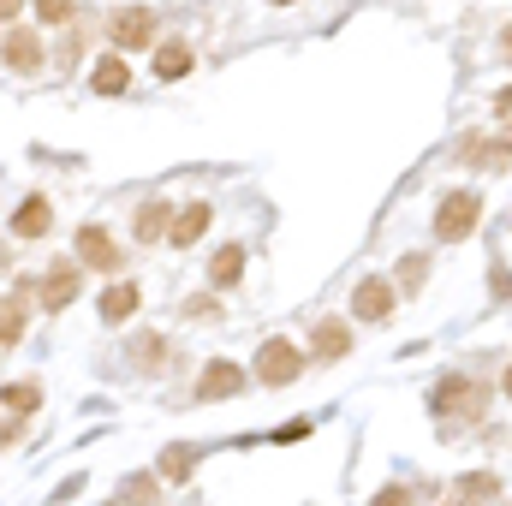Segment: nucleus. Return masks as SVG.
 Here are the masks:
<instances>
[{"instance_id": "obj_1", "label": "nucleus", "mask_w": 512, "mask_h": 506, "mask_svg": "<svg viewBox=\"0 0 512 506\" xmlns=\"http://www.w3.org/2000/svg\"><path fill=\"white\" fill-rule=\"evenodd\" d=\"M298 370H304V352L292 340H262V352H256V381L262 387H292Z\"/></svg>"}, {"instance_id": "obj_2", "label": "nucleus", "mask_w": 512, "mask_h": 506, "mask_svg": "<svg viewBox=\"0 0 512 506\" xmlns=\"http://www.w3.org/2000/svg\"><path fill=\"white\" fill-rule=\"evenodd\" d=\"M483 405H489V387L471 381V376H447L441 387H435V411L453 417V423H459V417H477Z\"/></svg>"}, {"instance_id": "obj_3", "label": "nucleus", "mask_w": 512, "mask_h": 506, "mask_svg": "<svg viewBox=\"0 0 512 506\" xmlns=\"http://www.w3.org/2000/svg\"><path fill=\"white\" fill-rule=\"evenodd\" d=\"M477 215H483L477 191H447V203L435 209V239H471Z\"/></svg>"}, {"instance_id": "obj_4", "label": "nucleus", "mask_w": 512, "mask_h": 506, "mask_svg": "<svg viewBox=\"0 0 512 506\" xmlns=\"http://www.w3.org/2000/svg\"><path fill=\"white\" fill-rule=\"evenodd\" d=\"M114 48L126 54V48H149L155 42V12L149 6H126V12H114Z\"/></svg>"}, {"instance_id": "obj_5", "label": "nucleus", "mask_w": 512, "mask_h": 506, "mask_svg": "<svg viewBox=\"0 0 512 506\" xmlns=\"http://www.w3.org/2000/svg\"><path fill=\"white\" fill-rule=\"evenodd\" d=\"M352 310H358V322H382L387 310H393V286L376 280V274L358 280V286H352Z\"/></svg>"}, {"instance_id": "obj_6", "label": "nucleus", "mask_w": 512, "mask_h": 506, "mask_svg": "<svg viewBox=\"0 0 512 506\" xmlns=\"http://www.w3.org/2000/svg\"><path fill=\"white\" fill-rule=\"evenodd\" d=\"M465 161H477V167H495V173H507L512 167V131L501 137H465V149H459Z\"/></svg>"}, {"instance_id": "obj_7", "label": "nucleus", "mask_w": 512, "mask_h": 506, "mask_svg": "<svg viewBox=\"0 0 512 506\" xmlns=\"http://www.w3.org/2000/svg\"><path fill=\"white\" fill-rule=\"evenodd\" d=\"M346 352H352V328H346V322H316V334H310V358L334 364V358H346Z\"/></svg>"}, {"instance_id": "obj_8", "label": "nucleus", "mask_w": 512, "mask_h": 506, "mask_svg": "<svg viewBox=\"0 0 512 506\" xmlns=\"http://www.w3.org/2000/svg\"><path fill=\"white\" fill-rule=\"evenodd\" d=\"M78 256H84L90 268H102V274H114V268H120V245H114L102 227H84V233H78Z\"/></svg>"}, {"instance_id": "obj_9", "label": "nucleus", "mask_w": 512, "mask_h": 506, "mask_svg": "<svg viewBox=\"0 0 512 506\" xmlns=\"http://www.w3.org/2000/svg\"><path fill=\"white\" fill-rule=\"evenodd\" d=\"M6 66H12V72H24V78H30V72H42V42H36L30 30H6Z\"/></svg>"}, {"instance_id": "obj_10", "label": "nucleus", "mask_w": 512, "mask_h": 506, "mask_svg": "<svg viewBox=\"0 0 512 506\" xmlns=\"http://www.w3.org/2000/svg\"><path fill=\"white\" fill-rule=\"evenodd\" d=\"M203 233H209V203H191V209H179V215H173V227H167V239H173L179 251H185V245H197Z\"/></svg>"}, {"instance_id": "obj_11", "label": "nucleus", "mask_w": 512, "mask_h": 506, "mask_svg": "<svg viewBox=\"0 0 512 506\" xmlns=\"http://www.w3.org/2000/svg\"><path fill=\"white\" fill-rule=\"evenodd\" d=\"M72 298H78V268H72V262L48 268V280H42V304H48V310H66Z\"/></svg>"}, {"instance_id": "obj_12", "label": "nucleus", "mask_w": 512, "mask_h": 506, "mask_svg": "<svg viewBox=\"0 0 512 506\" xmlns=\"http://www.w3.org/2000/svg\"><path fill=\"white\" fill-rule=\"evenodd\" d=\"M239 387H245V370H239V364H209L203 381H197V393H203V399H233Z\"/></svg>"}, {"instance_id": "obj_13", "label": "nucleus", "mask_w": 512, "mask_h": 506, "mask_svg": "<svg viewBox=\"0 0 512 506\" xmlns=\"http://www.w3.org/2000/svg\"><path fill=\"white\" fill-rule=\"evenodd\" d=\"M0 399H6V447H12V441H18V411H24V417H30V411H36V399H42V393H36V387H30V381H12V387H6V393H0Z\"/></svg>"}, {"instance_id": "obj_14", "label": "nucleus", "mask_w": 512, "mask_h": 506, "mask_svg": "<svg viewBox=\"0 0 512 506\" xmlns=\"http://www.w3.org/2000/svg\"><path fill=\"white\" fill-rule=\"evenodd\" d=\"M131 90V66L126 54H108L102 66H96V96H126Z\"/></svg>"}, {"instance_id": "obj_15", "label": "nucleus", "mask_w": 512, "mask_h": 506, "mask_svg": "<svg viewBox=\"0 0 512 506\" xmlns=\"http://www.w3.org/2000/svg\"><path fill=\"white\" fill-rule=\"evenodd\" d=\"M239 274H245V251H239V245H221L215 262H209V280H215V286H239Z\"/></svg>"}, {"instance_id": "obj_16", "label": "nucleus", "mask_w": 512, "mask_h": 506, "mask_svg": "<svg viewBox=\"0 0 512 506\" xmlns=\"http://www.w3.org/2000/svg\"><path fill=\"white\" fill-rule=\"evenodd\" d=\"M12 233H18V239H42V233H48V203H42V197H30V203L12 215Z\"/></svg>"}, {"instance_id": "obj_17", "label": "nucleus", "mask_w": 512, "mask_h": 506, "mask_svg": "<svg viewBox=\"0 0 512 506\" xmlns=\"http://www.w3.org/2000/svg\"><path fill=\"white\" fill-rule=\"evenodd\" d=\"M191 72V54H185V42H167V48H155V78H185Z\"/></svg>"}, {"instance_id": "obj_18", "label": "nucleus", "mask_w": 512, "mask_h": 506, "mask_svg": "<svg viewBox=\"0 0 512 506\" xmlns=\"http://www.w3.org/2000/svg\"><path fill=\"white\" fill-rule=\"evenodd\" d=\"M131 310H137V286H108L102 292V316L108 322H126Z\"/></svg>"}, {"instance_id": "obj_19", "label": "nucleus", "mask_w": 512, "mask_h": 506, "mask_svg": "<svg viewBox=\"0 0 512 506\" xmlns=\"http://www.w3.org/2000/svg\"><path fill=\"white\" fill-rule=\"evenodd\" d=\"M167 227H173V221H167V203H143V209H137V239H149V245H155Z\"/></svg>"}, {"instance_id": "obj_20", "label": "nucleus", "mask_w": 512, "mask_h": 506, "mask_svg": "<svg viewBox=\"0 0 512 506\" xmlns=\"http://www.w3.org/2000/svg\"><path fill=\"white\" fill-rule=\"evenodd\" d=\"M0 340H6V346H18V340H24V292H12V298H6V310H0Z\"/></svg>"}, {"instance_id": "obj_21", "label": "nucleus", "mask_w": 512, "mask_h": 506, "mask_svg": "<svg viewBox=\"0 0 512 506\" xmlns=\"http://www.w3.org/2000/svg\"><path fill=\"white\" fill-rule=\"evenodd\" d=\"M191 465H197V453H191V447H173V453L161 459V477H167V483H185Z\"/></svg>"}, {"instance_id": "obj_22", "label": "nucleus", "mask_w": 512, "mask_h": 506, "mask_svg": "<svg viewBox=\"0 0 512 506\" xmlns=\"http://www.w3.org/2000/svg\"><path fill=\"white\" fill-rule=\"evenodd\" d=\"M167 358H173V352H167L161 334H143V340H137V364H143V370H155V364H167Z\"/></svg>"}, {"instance_id": "obj_23", "label": "nucleus", "mask_w": 512, "mask_h": 506, "mask_svg": "<svg viewBox=\"0 0 512 506\" xmlns=\"http://www.w3.org/2000/svg\"><path fill=\"white\" fill-rule=\"evenodd\" d=\"M423 274H429V262H423V256H405V262H399V286H405V292H417V280H423Z\"/></svg>"}, {"instance_id": "obj_24", "label": "nucleus", "mask_w": 512, "mask_h": 506, "mask_svg": "<svg viewBox=\"0 0 512 506\" xmlns=\"http://www.w3.org/2000/svg\"><path fill=\"white\" fill-rule=\"evenodd\" d=\"M36 18H48V24H66V18H72V0H36Z\"/></svg>"}, {"instance_id": "obj_25", "label": "nucleus", "mask_w": 512, "mask_h": 506, "mask_svg": "<svg viewBox=\"0 0 512 506\" xmlns=\"http://www.w3.org/2000/svg\"><path fill=\"white\" fill-rule=\"evenodd\" d=\"M310 429H316L310 417H292V423H280V429H274V441H304Z\"/></svg>"}, {"instance_id": "obj_26", "label": "nucleus", "mask_w": 512, "mask_h": 506, "mask_svg": "<svg viewBox=\"0 0 512 506\" xmlns=\"http://www.w3.org/2000/svg\"><path fill=\"white\" fill-rule=\"evenodd\" d=\"M370 506H411V495H405V489L393 483V489H382V495H376V501H370Z\"/></svg>"}, {"instance_id": "obj_27", "label": "nucleus", "mask_w": 512, "mask_h": 506, "mask_svg": "<svg viewBox=\"0 0 512 506\" xmlns=\"http://www.w3.org/2000/svg\"><path fill=\"white\" fill-rule=\"evenodd\" d=\"M489 286H495V298H512V274H507V268H495V274H489Z\"/></svg>"}, {"instance_id": "obj_28", "label": "nucleus", "mask_w": 512, "mask_h": 506, "mask_svg": "<svg viewBox=\"0 0 512 506\" xmlns=\"http://www.w3.org/2000/svg\"><path fill=\"white\" fill-rule=\"evenodd\" d=\"M185 310H191V316H221V304H215V298H191Z\"/></svg>"}, {"instance_id": "obj_29", "label": "nucleus", "mask_w": 512, "mask_h": 506, "mask_svg": "<svg viewBox=\"0 0 512 506\" xmlns=\"http://www.w3.org/2000/svg\"><path fill=\"white\" fill-rule=\"evenodd\" d=\"M501 60H507V66H512V24H507V30H501Z\"/></svg>"}, {"instance_id": "obj_30", "label": "nucleus", "mask_w": 512, "mask_h": 506, "mask_svg": "<svg viewBox=\"0 0 512 506\" xmlns=\"http://www.w3.org/2000/svg\"><path fill=\"white\" fill-rule=\"evenodd\" d=\"M495 108H501V114H512V84L501 90V96H495Z\"/></svg>"}, {"instance_id": "obj_31", "label": "nucleus", "mask_w": 512, "mask_h": 506, "mask_svg": "<svg viewBox=\"0 0 512 506\" xmlns=\"http://www.w3.org/2000/svg\"><path fill=\"white\" fill-rule=\"evenodd\" d=\"M0 12H6V18H12V12H18V0H0Z\"/></svg>"}, {"instance_id": "obj_32", "label": "nucleus", "mask_w": 512, "mask_h": 506, "mask_svg": "<svg viewBox=\"0 0 512 506\" xmlns=\"http://www.w3.org/2000/svg\"><path fill=\"white\" fill-rule=\"evenodd\" d=\"M501 387H507V393H512V370H507V381H501Z\"/></svg>"}, {"instance_id": "obj_33", "label": "nucleus", "mask_w": 512, "mask_h": 506, "mask_svg": "<svg viewBox=\"0 0 512 506\" xmlns=\"http://www.w3.org/2000/svg\"><path fill=\"white\" fill-rule=\"evenodd\" d=\"M274 6H292V0H274Z\"/></svg>"}, {"instance_id": "obj_34", "label": "nucleus", "mask_w": 512, "mask_h": 506, "mask_svg": "<svg viewBox=\"0 0 512 506\" xmlns=\"http://www.w3.org/2000/svg\"><path fill=\"white\" fill-rule=\"evenodd\" d=\"M453 506H471V501H453Z\"/></svg>"}]
</instances>
